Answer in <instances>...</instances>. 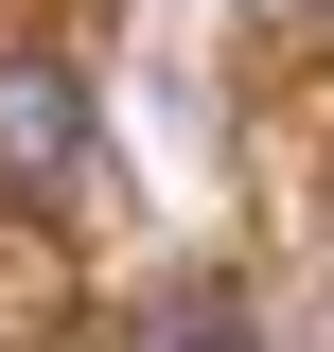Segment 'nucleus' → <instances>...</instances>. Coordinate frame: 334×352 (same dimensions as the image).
Here are the masks:
<instances>
[{
	"mask_svg": "<svg viewBox=\"0 0 334 352\" xmlns=\"http://www.w3.org/2000/svg\"><path fill=\"white\" fill-rule=\"evenodd\" d=\"M88 176H106V141H88V71H71V53H0V212L71 229Z\"/></svg>",
	"mask_w": 334,
	"mask_h": 352,
	"instance_id": "1",
	"label": "nucleus"
},
{
	"mask_svg": "<svg viewBox=\"0 0 334 352\" xmlns=\"http://www.w3.org/2000/svg\"><path fill=\"white\" fill-rule=\"evenodd\" d=\"M141 352H264V335L229 282H176V300H141Z\"/></svg>",
	"mask_w": 334,
	"mask_h": 352,
	"instance_id": "2",
	"label": "nucleus"
}]
</instances>
